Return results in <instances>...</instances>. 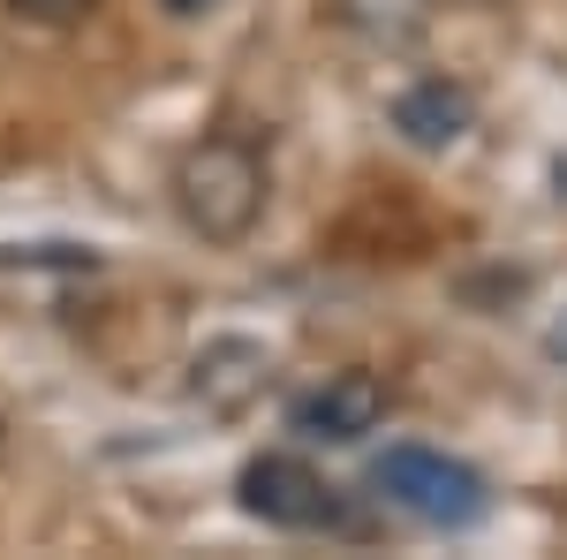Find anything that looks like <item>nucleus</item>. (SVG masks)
<instances>
[{"instance_id":"f257e3e1","label":"nucleus","mask_w":567,"mask_h":560,"mask_svg":"<svg viewBox=\"0 0 567 560\" xmlns=\"http://www.w3.org/2000/svg\"><path fill=\"white\" fill-rule=\"evenodd\" d=\"M175 213L189 235L205 243H243L265 220V190H272V167H265V144L243 130H205L197 144H182L175 174Z\"/></svg>"},{"instance_id":"f03ea898","label":"nucleus","mask_w":567,"mask_h":560,"mask_svg":"<svg viewBox=\"0 0 567 560\" xmlns=\"http://www.w3.org/2000/svg\"><path fill=\"white\" fill-rule=\"evenodd\" d=\"M371 492L386 508H401L409 522H424V530H470L492 508L484 477L454 455H439V447H386L371 462Z\"/></svg>"},{"instance_id":"7ed1b4c3","label":"nucleus","mask_w":567,"mask_h":560,"mask_svg":"<svg viewBox=\"0 0 567 560\" xmlns=\"http://www.w3.org/2000/svg\"><path fill=\"white\" fill-rule=\"evenodd\" d=\"M235 500L265 530H341V492L303 455H250L235 477Z\"/></svg>"},{"instance_id":"20e7f679","label":"nucleus","mask_w":567,"mask_h":560,"mask_svg":"<svg viewBox=\"0 0 567 560\" xmlns=\"http://www.w3.org/2000/svg\"><path fill=\"white\" fill-rule=\"evenodd\" d=\"M386 409H393V394L379 371H333L310 394H296L288 431L310 439V447H355V439H371V431L386 425Z\"/></svg>"},{"instance_id":"39448f33","label":"nucleus","mask_w":567,"mask_h":560,"mask_svg":"<svg viewBox=\"0 0 567 560\" xmlns=\"http://www.w3.org/2000/svg\"><path fill=\"white\" fill-rule=\"evenodd\" d=\"M477 122V99L462 84H446V77H424V84H409L393 99V130L409 136L416 152H446V144H462Z\"/></svg>"},{"instance_id":"423d86ee","label":"nucleus","mask_w":567,"mask_h":560,"mask_svg":"<svg viewBox=\"0 0 567 560\" xmlns=\"http://www.w3.org/2000/svg\"><path fill=\"white\" fill-rule=\"evenodd\" d=\"M341 8H349V23H363L371 39H409L424 23V0H341Z\"/></svg>"},{"instance_id":"0eeeda50","label":"nucleus","mask_w":567,"mask_h":560,"mask_svg":"<svg viewBox=\"0 0 567 560\" xmlns=\"http://www.w3.org/2000/svg\"><path fill=\"white\" fill-rule=\"evenodd\" d=\"M23 23H45V31H69V23H84L99 0H8Z\"/></svg>"},{"instance_id":"6e6552de","label":"nucleus","mask_w":567,"mask_h":560,"mask_svg":"<svg viewBox=\"0 0 567 560\" xmlns=\"http://www.w3.org/2000/svg\"><path fill=\"white\" fill-rule=\"evenodd\" d=\"M167 8H175V16H197V8H205V0H167Z\"/></svg>"}]
</instances>
